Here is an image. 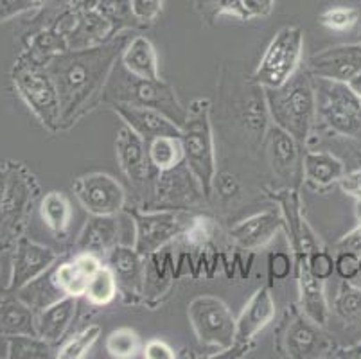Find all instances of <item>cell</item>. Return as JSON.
Instances as JSON below:
<instances>
[{"label":"cell","instance_id":"cell-1","mask_svg":"<svg viewBox=\"0 0 361 359\" xmlns=\"http://www.w3.org/2000/svg\"><path fill=\"white\" fill-rule=\"evenodd\" d=\"M128 39L117 36L96 47L65 51L45 63L54 79L61 104V128L74 124L87 114L97 99L103 97L117 59L123 54Z\"/></svg>","mask_w":361,"mask_h":359},{"label":"cell","instance_id":"cell-2","mask_svg":"<svg viewBox=\"0 0 361 359\" xmlns=\"http://www.w3.org/2000/svg\"><path fill=\"white\" fill-rule=\"evenodd\" d=\"M262 90L275 126L290 133L300 146H306L317 123V94L307 67L298 68L282 87Z\"/></svg>","mask_w":361,"mask_h":359},{"label":"cell","instance_id":"cell-3","mask_svg":"<svg viewBox=\"0 0 361 359\" xmlns=\"http://www.w3.org/2000/svg\"><path fill=\"white\" fill-rule=\"evenodd\" d=\"M103 99L108 103H128L137 107L153 108L162 111L173 121L176 126L182 128L187 118V108L176 97L175 88L166 83L164 79H142L130 74L126 68L114 67L108 83L104 87Z\"/></svg>","mask_w":361,"mask_h":359},{"label":"cell","instance_id":"cell-4","mask_svg":"<svg viewBox=\"0 0 361 359\" xmlns=\"http://www.w3.org/2000/svg\"><path fill=\"white\" fill-rule=\"evenodd\" d=\"M180 140L183 146V162L200 182L205 197H211L212 182L218 171L209 99H195L191 107L187 108V118L182 126Z\"/></svg>","mask_w":361,"mask_h":359},{"label":"cell","instance_id":"cell-5","mask_svg":"<svg viewBox=\"0 0 361 359\" xmlns=\"http://www.w3.org/2000/svg\"><path fill=\"white\" fill-rule=\"evenodd\" d=\"M13 85L29 110L49 131L61 130L60 94L44 63L22 52L11 71Z\"/></svg>","mask_w":361,"mask_h":359},{"label":"cell","instance_id":"cell-6","mask_svg":"<svg viewBox=\"0 0 361 359\" xmlns=\"http://www.w3.org/2000/svg\"><path fill=\"white\" fill-rule=\"evenodd\" d=\"M317 118L329 131L361 142V99L347 83L314 78Z\"/></svg>","mask_w":361,"mask_h":359},{"label":"cell","instance_id":"cell-7","mask_svg":"<svg viewBox=\"0 0 361 359\" xmlns=\"http://www.w3.org/2000/svg\"><path fill=\"white\" fill-rule=\"evenodd\" d=\"M304 31L298 25L282 28L266 47L254 72V83L262 88H277L302 67Z\"/></svg>","mask_w":361,"mask_h":359},{"label":"cell","instance_id":"cell-8","mask_svg":"<svg viewBox=\"0 0 361 359\" xmlns=\"http://www.w3.org/2000/svg\"><path fill=\"white\" fill-rule=\"evenodd\" d=\"M187 316L200 343L219 351L234 348L235 318L221 298L212 295L196 296L187 308Z\"/></svg>","mask_w":361,"mask_h":359},{"label":"cell","instance_id":"cell-9","mask_svg":"<svg viewBox=\"0 0 361 359\" xmlns=\"http://www.w3.org/2000/svg\"><path fill=\"white\" fill-rule=\"evenodd\" d=\"M128 214L133 217V223H135L133 248L144 257L160 252L167 243L182 236L195 217L183 209H159L155 212L130 210Z\"/></svg>","mask_w":361,"mask_h":359},{"label":"cell","instance_id":"cell-10","mask_svg":"<svg viewBox=\"0 0 361 359\" xmlns=\"http://www.w3.org/2000/svg\"><path fill=\"white\" fill-rule=\"evenodd\" d=\"M72 189L78 202L90 216H117L126 205L123 185L110 174H85L75 180Z\"/></svg>","mask_w":361,"mask_h":359},{"label":"cell","instance_id":"cell-11","mask_svg":"<svg viewBox=\"0 0 361 359\" xmlns=\"http://www.w3.org/2000/svg\"><path fill=\"white\" fill-rule=\"evenodd\" d=\"M56 261H58V255L54 250L38 245L27 237H18L15 253H13L8 291H20L29 282L47 273Z\"/></svg>","mask_w":361,"mask_h":359},{"label":"cell","instance_id":"cell-12","mask_svg":"<svg viewBox=\"0 0 361 359\" xmlns=\"http://www.w3.org/2000/svg\"><path fill=\"white\" fill-rule=\"evenodd\" d=\"M155 197L164 209H183V205L198 203L205 194L192 171L182 162L173 169L157 173Z\"/></svg>","mask_w":361,"mask_h":359},{"label":"cell","instance_id":"cell-13","mask_svg":"<svg viewBox=\"0 0 361 359\" xmlns=\"http://www.w3.org/2000/svg\"><path fill=\"white\" fill-rule=\"evenodd\" d=\"M116 154L121 169L130 183L137 189L147 187L149 180H155L159 171L153 167L147 154V142L131 128L123 126L117 131Z\"/></svg>","mask_w":361,"mask_h":359},{"label":"cell","instance_id":"cell-14","mask_svg":"<svg viewBox=\"0 0 361 359\" xmlns=\"http://www.w3.org/2000/svg\"><path fill=\"white\" fill-rule=\"evenodd\" d=\"M307 71L314 78L333 79L349 83L361 72V44L336 45L313 54L307 61Z\"/></svg>","mask_w":361,"mask_h":359},{"label":"cell","instance_id":"cell-15","mask_svg":"<svg viewBox=\"0 0 361 359\" xmlns=\"http://www.w3.org/2000/svg\"><path fill=\"white\" fill-rule=\"evenodd\" d=\"M111 110L124 121L128 128L151 142L157 137H182V128L176 126L167 115L153 108L137 107L128 103H110Z\"/></svg>","mask_w":361,"mask_h":359},{"label":"cell","instance_id":"cell-16","mask_svg":"<svg viewBox=\"0 0 361 359\" xmlns=\"http://www.w3.org/2000/svg\"><path fill=\"white\" fill-rule=\"evenodd\" d=\"M304 311H293L284 332V347L291 358H318L329 352V341Z\"/></svg>","mask_w":361,"mask_h":359},{"label":"cell","instance_id":"cell-17","mask_svg":"<svg viewBox=\"0 0 361 359\" xmlns=\"http://www.w3.org/2000/svg\"><path fill=\"white\" fill-rule=\"evenodd\" d=\"M108 266L117 279L119 289L130 296L144 295L146 288V257L130 246L117 245L108 253Z\"/></svg>","mask_w":361,"mask_h":359},{"label":"cell","instance_id":"cell-18","mask_svg":"<svg viewBox=\"0 0 361 359\" xmlns=\"http://www.w3.org/2000/svg\"><path fill=\"white\" fill-rule=\"evenodd\" d=\"M275 318V302L271 298L270 288H261L246 302L245 309L235 320V343L234 347H245L254 340L266 325Z\"/></svg>","mask_w":361,"mask_h":359},{"label":"cell","instance_id":"cell-19","mask_svg":"<svg viewBox=\"0 0 361 359\" xmlns=\"http://www.w3.org/2000/svg\"><path fill=\"white\" fill-rule=\"evenodd\" d=\"M266 142L274 173L282 180H298L304 158V154H300V144L275 124L266 131Z\"/></svg>","mask_w":361,"mask_h":359},{"label":"cell","instance_id":"cell-20","mask_svg":"<svg viewBox=\"0 0 361 359\" xmlns=\"http://www.w3.org/2000/svg\"><path fill=\"white\" fill-rule=\"evenodd\" d=\"M284 225V217L277 210H264L232 226L231 237L241 248L257 250L268 245Z\"/></svg>","mask_w":361,"mask_h":359},{"label":"cell","instance_id":"cell-21","mask_svg":"<svg viewBox=\"0 0 361 359\" xmlns=\"http://www.w3.org/2000/svg\"><path fill=\"white\" fill-rule=\"evenodd\" d=\"M103 266L99 257L92 253H78L74 259L61 262L52 272L54 284L65 296H85L90 276Z\"/></svg>","mask_w":361,"mask_h":359},{"label":"cell","instance_id":"cell-22","mask_svg":"<svg viewBox=\"0 0 361 359\" xmlns=\"http://www.w3.org/2000/svg\"><path fill=\"white\" fill-rule=\"evenodd\" d=\"M119 245V223L116 216H92L81 230L75 248L80 253L108 257V253Z\"/></svg>","mask_w":361,"mask_h":359},{"label":"cell","instance_id":"cell-23","mask_svg":"<svg viewBox=\"0 0 361 359\" xmlns=\"http://www.w3.org/2000/svg\"><path fill=\"white\" fill-rule=\"evenodd\" d=\"M298 288H300V308L318 325H326L329 320V304L326 298V282L317 279L310 272L307 257H297Z\"/></svg>","mask_w":361,"mask_h":359},{"label":"cell","instance_id":"cell-24","mask_svg":"<svg viewBox=\"0 0 361 359\" xmlns=\"http://www.w3.org/2000/svg\"><path fill=\"white\" fill-rule=\"evenodd\" d=\"M78 311V296H63L54 304L36 312V336L49 343H56L63 338L71 327Z\"/></svg>","mask_w":361,"mask_h":359},{"label":"cell","instance_id":"cell-25","mask_svg":"<svg viewBox=\"0 0 361 359\" xmlns=\"http://www.w3.org/2000/svg\"><path fill=\"white\" fill-rule=\"evenodd\" d=\"M0 334L36 336V312L13 291L0 295Z\"/></svg>","mask_w":361,"mask_h":359},{"label":"cell","instance_id":"cell-26","mask_svg":"<svg viewBox=\"0 0 361 359\" xmlns=\"http://www.w3.org/2000/svg\"><path fill=\"white\" fill-rule=\"evenodd\" d=\"M302 173L313 187H329L345 174V164L327 151H307L302 158Z\"/></svg>","mask_w":361,"mask_h":359},{"label":"cell","instance_id":"cell-27","mask_svg":"<svg viewBox=\"0 0 361 359\" xmlns=\"http://www.w3.org/2000/svg\"><path fill=\"white\" fill-rule=\"evenodd\" d=\"M121 63L137 78L159 79V59L155 47L144 36H137L128 42L121 54Z\"/></svg>","mask_w":361,"mask_h":359},{"label":"cell","instance_id":"cell-28","mask_svg":"<svg viewBox=\"0 0 361 359\" xmlns=\"http://www.w3.org/2000/svg\"><path fill=\"white\" fill-rule=\"evenodd\" d=\"M40 214L47 229L52 230L56 236H65L67 233L68 226H71L72 209L63 193L52 190V193L45 194L40 203Z\"/></svg>","mask_w":361,"mask_h":359},{"label":"cell","instance_id":"cell-29","mask_svg":"<svg viewBox=\"0 0 361 359\" xmlns=\"http://www.w3.org/2000/svg\"><path fill=\"white\" fill-rule=\"evenodd\" d=\"M18 293V296H20L22 300L25 302V304H29L32 308V311H42L44 308H47V305L54 304L56 300H60V298H63V293L58 289V286L54 284V279H52V273H49L47 276H45V273L42 276H38V279H35L32 282H29L25 288H22Z\"/></svg>","mask_w":361,"mask_h":359},{"label":"cell","instance_id":"cell-30","mask_svg":"<svg viewBox=\"0 0 361 359\" xmlns=\"http://www.w3.org/2000/svg\"><path fill=\"white\" fill-rule=\"evenodd\" d=\"M147 154L157 171H167L183 162V146L180 137H157L147 142Z\"/></svg>","mask_w":361,"mask_h":359},{"label":"cell","instance_id":"cell-31","mask_svg":"<svg viewBox=\"0 0 361 359\" xmlns=\"http://www.w3.org/2000/svg\"><path fill=\"white\" fill-rule=\"evenodd\" d=\"M117 291H119V284H117V279L114 275V272L110 269V266H101L90 276L87 291H85V298L92 305L103 308V305H108L110 302H114V298L117 296Z\"/></svg>","mask_w":361,"mask_h":359},{"label":"cell","instance_id":"cell-32","mask_svg":"<svg viewBox=\"0 0 361 359\" xmlns=\"http://www.w3.org/2000/svg\"><path fill=\"white\" fill-rule=\"evenodd\" d=\"M96 8L111 24L114 36H117V32H121L123 29L142 25V22L137 18L135 11L131 8V0H97Z\"/></svg>","mask_w":361,"mask_h":359},{"label":"cell","instance_id":"cell-33","mask_svg":"<svg viewBox=\"0 0 361 359\" xmlns=\"http://www.w3.org/2000/svg\"><path fill=\"white\" fill-rule=\"evenodd\" d=\"M6 343H8V354L6 355L9 359H45L52 355L51 343L42 340L40 336H6Z\"/></svg>","mask_w":361,"mask_h":359},{"label":"cell","instance_id":"cell-34","mask_svg":"<svg viewBox=\"0 0 361 359\" xmlns=\"http://www.w3.org/2000/svg\"><path fill=\"white\" fill-rule=\"evenodd\" d=\"M334 312L341 320L361 325V288L353 286L350 281L341 282L334 298Z\"/></svg>","mask_w":361,"mask_h":359},{"label":"cell","instance_id":"cell-35","mask_svg":"<svg viewBox=\"0 0 361 359\" xmlns=\"http://www.w3.org/2000/svg\"><path fill=\"white\" fill-rule=\"evenodd\" d=\"M268 107H266L264 90L262 87L257 88L255 95H252L245 104L243 110V121H245L246 131L254 135V138H259L262 142V138L266 137V118H268Z\"/></svg>","mask_w":361,"mask_h":359},{"label":"cell","instance_id":"cell-36","mask_svg":"<svg viewBox=\"0 0 361 359\" xmlns=\"http://www.w3.org/2000/svg\"><path fill=\"white\" fill-rule=\"evenodd\" d=\"M142 351L140 336L133 329L121 327L111 331L106 338V352L111 358L130 359Z\"/></svg>","mask_w":361,"mask_h":359},{"label":"cell","instance_id":"cell-37","mask_svg":"<svg viewBox=\"0 0 361 359\" xmlns=\"http://www.w3.org/2000/svg\"><path fill=\"white\" fill-rule=\"evenodd\" d=\"M101 336V327L99 325H88L87 329H83L81 332L71 338L63 347L58 351L56 358L60 359H81L87 355V352L94 347Z\"/></svg>","mask_w":361,"mask_h":359},{"label":"cell","instance_id":"cell-38","mask_svg":"<svg viewBox=\"0 0 361 359\" xmlns=\"http://www.w3.org/2000/svg\"><path fill=\"white\" fill-rule=\"evenodd\" d=\"M320 24L331 31L345 32L350 31L360 20V11L356 8H345V6H334L326 9L320 15Z\"/></svg>","mask_w":361,"mask_h":359},{"label":"cell","instance_id":"cell-39","mask_svg":"<svg viewBox=\"0 0 361 359\" xmlns=\"http://www.w3.org/2000/svg\"><path fill=\"white\" fill-rule=\"evenodd\" d=\"M307 266H310V272L313 273L317 279L320 281H329L331 275L334 273V259L329 252L326 250L317 248L307 255Z\"/></svg>","mask_w":361,"mask_h":359},{"label":"cell","instance_id":"cell-40","mask_svg":"<svg viewBox=\"0 0 361 359\" xmlns=\"http://www.w3.org/2000/svg\"><path fill=\"white\" fill-rule=\"evenodd\" d=\"M216 190L223 202H232L234 197L239 196L241 193V183L238 178L231 173H216L214 182H212V193Z\"/></svg>","mask_w":361,"mask_h":359},{"label":"cell","instance_id":"cell-41","mask_svg":"<svg viewBox=\"0 0 361 359\" xmlns=\"http://www.w3.org/2000/svg\"><path fill=\"white\" fill-rule=\"evenodd\" d=\"M334 272L341 281H353L360 275V255L353 252H338L334 259Z\"/></svg>","mask_w":361,"mask_h":359},{"label":"cell","instance_id":"cell-42","mask_svg":"<svg viewBox=\"0 0 361 359\" xmlns=\"http://www.w3.org/2000/svg\"><path fill=\"white\" fill-rule=\"evenodd\" d=\"M131 8L144 25L153 22L162 13V0H131Z\"/></svg>","mask_w":361,"mask_h":359},{"label":"cell","instance_id":"cell-43","mask_svg":"<svg viewBox=\"0 0 361 359\" xmlns=\"http://www.w3.org/2000/svg\"><path fill=\"white\" fill-rule=\"evenodd\" d=\"M32 8H38L32 0H0V22L15 18Z\"/></svg>","mask_w":361,"mask_h":359},{"label":"cell","instance_id":"cell-44","mask_svg":"<svg viewBox=\"0 0 361 359\" xmlns=\"http://www.w3.org/2000/svg\"><path fill=\"white\" fill-rule=\"evenodd\" d=\"M232 15L241 20H250V15L243 6V0H216L214 16Z\"/></svg>","mask_w":361,"mask_h":359},{"label":"cell","instance_id":"cell-45","mask_svg":"<svg viewBox=\"0 0 361 359\" xmlns=\"http://www.w3.org/2000/svg\"><path fill=\"white\" fill-rule=\"evenodd\" d=\"M142 355L146 359H175V352L166 341L151 340L142 348Z\"/></svg>","mask_w":361,"mask_h":359},{"label":"cell","instance_id":"cell-46","mask_svg":"<svg viewBox=\"0 0 361 359\" xmlns=\"http://www.w3.org/2000/svg\"><path fill=\"white\" fill-rule=\"evenodd\" d=\"M340 187L341 190L349 196L360 200L361 197V169H354L350 173H345L340 178Z\"/></svg>","mask_w":361,"mask_h":359},{"label":"cell","instance_id":"cell-47","mask_svg":"<svg viewBox=\"0 0 361 359\" xmlns=\"http://www.w3.org/2000/svg\"><path fill=\"white\" fill-rule=\"evenodd\" d=\"M338 252H353L361 255V223L336 243Z\"/></svg>","mask_w":361,"mask_h":359},{"label":"cell","instance_id":"cell-48","mask_svg":"<svg viewBox=\"0 0 361 359\" xmlns=\"http://www.w3.org/2000/svg\"><path fill=\"white\" fill-rule=\"evenodd\" d=\"M243 6L248 11L250 18H262L274 11L275 0H243Z\"/></svg>","mask_w":361,"mask_h":359},{"label":"cell","instance_id":"cell-49","mask_svg":"<svg viewBox=\"0 0 361 359\" xmlns=\"http://www.w3.org/2000/svg\"><path fill=\"white\" fill-rule=\"evenodd\" d=\"M270 272L274 279H286L291 272V261L286 253H275L270 259Z\"/></svg>","mask_w":361,"mask_h":359},{"label":"cell","instance_id":"cell-50","mask_svg":"<svg viewBox=\"0 0 361 359\" xmlns=\"http://www.w3.org/2000/svg\"><path fill=\"white\" fill-rule=\"evenodd\" d=\"M336 358H349V359H361V343L353 345V347H347V348H340L336 352Z\"/></svg>","mask_w":361,"mask_h":359},{"label":"cell","instance_id":"cell-51","mask_svg":"<svg viewBox=\"0 0 361 359\" xmlns=\"http://www.w3.org/2000/svg\"><path fill=\"white\" fill-rule=\"evenodd\" d=\"M9 189V169L8 167H0V205L6 200V194H8Z\"/></svg>","mask_w":361,"mask_h":359},{"label":"cell","instance_id":"cell-52","mask_svg":"<svg viewBox=\"0 0 361 359\" xmlns=\"http://www.w3.org/2000/svg\"><path fill=\"white\" fill-rule=\"evenodd\" d=\"M347 85H349V87L353 88V90L356 92V94L361 97V72L356 75V78L350 79V81H349V83H347Z\"/></svg>","mask_w":361,"mask_h":359},{"label":"cell","instance_id":"cell-53","mask_svg":"<svg viewBox=\"0 0 361 359\" xmlns=\"http://www.w3.org/2000/svg\"><path fill=\"white\" fill-rule=\"evenodd\" d=\"M354 212H356L357 223H361V197L360 200H356V209H354Z\"/></svg>","mask_w":361,"mask_h":359},{"label":"cell","instance_id":"cell-54","mask_svg":"<svg viewBox=\"0 0 361 359\" xmlns=\"http://www.w3.org/2000/svg\"><path fill=\"white\" fill-rule=\"evenodd\" d=\"M32 2H35V4H36V6H38V8H40V6H42V4H44L45 0H32Z\"/></svg>","mask_w":361,"mask_h":359},{"label":"cell","instance_id":"cell-55","mask_svg":"<svg viewBox=\"0 0 361 359\" xmlns=\"http://www.w3.org/2000/svg\"><path fill=\"white\" fill-rule=\"evenodd\" d=\"M360 275H361V255H360Z\"/></svg>","mask_w":361,"mask_h":359},{"label":"cell","instance_id":"cell-56","mask_svg":"<svg viewBox=\"0 0 361 359\" xmlns=\"http://www.w3.org/2000/svg\"><path fill=\"white\" fill-rule=\"evenodd\" d=\"M360 44H361V31H360Z\"/></svg>","mask_w":361,"mask_h":359},{"label":"cell","instance_id":"cell-57","mask_svg":"<svg viewBox=\"0 0 361 359\" xmlns=\"http://www.w3.org/2000/svg\"><path fill=\"white\" fill-rule=\"evenodd\" d=\"M360 99H361V97H360Z\"/></svg>","mask_w":361,"mask_h":359}]
</instances>
